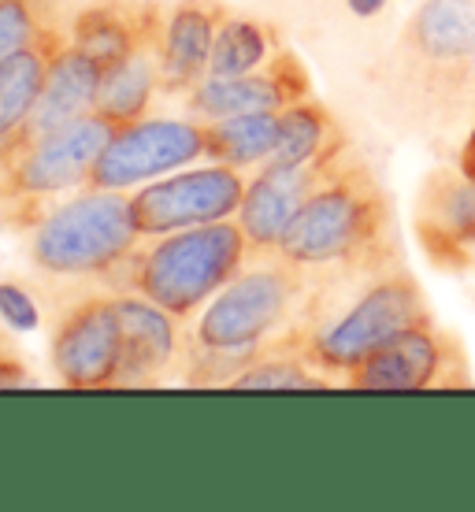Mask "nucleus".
<instances>
[{"label": "nucleus", "instance_id": "nucleus-12", "mask_svg": "<svg viewBox=\"0 0 475 512\" xmlns=\"http://www.w3.org/2000/svg\"><path fill=\"white\" fill-rule=\"evenodd\" d=\"M116 294H86L56 316L49 342L52 372L71 390H112L119 372Z\"/></svg>", "mask_w": 475, "mask_h": 512}, {"label": "nucleus", "instance_id": "nucleus-10", "mask_svg": "<svg viewBox=\"0 0 475 512\" xmlns=\"http://www.w3.org/2000/svg\"><path fill=\"white\" fill-rule=\"evenodd\" d=\"M412 234L446 279H475V182L457 164H435L412 197Z\"/></svg>", "mask_w": 475, "mask_h": 512}, {"label": "nucleus", "instance_id": "nucleus-7", "mask_svg": "<svg viewBox=\"0 0 475 512\" xmlns=\"http://www.w3.org/2000/svg\"><path fill=\"white\" fill-rule=\"evenodd\" d=\"M116 130L119 127L112 119L90 112L67 127H56L4 153L0 156V197L12 205H34L38 197L86 186Z\"/></svg>", "mask_w": 475, "mask_h": 512}, {"label": "nucleus", "instance_id": "nucleus-22", "mask_svg": "<svg viewBox=\"0 0 475 512\" xmlns=\"http://www.w3.org/2000/svg\"><path fill=\"white\" fill-rule=\"evenodd\" d=\"M346 141L349 138L342 134L338 119L327 112V104L305 97L279 112V145H275L271 160L290 167H312Z\"/></svg>", "mask_w": 475, "mask_h": 512}, {"label": "nucleus", "instance_id": "nucleus-8", "mask_svg": "<svg viewBox=\"0 0 475 512\" xmlns=\"http://www.w3.org/2000/svg\"><path fill=\"white\" fill-rule=\"evenodd\" d=\"M342 386L353 390H468L475 386L468 349L453 331L438 327L435 316L416 323L398 338H390L386 346L360 360L357 368L342 379Z\"/></svg>", "mask_w": 475, "mask_h": 512}, {"label": "nucleus", "instance_id": "nucleus-11", "mask_svg": "<svg viewBox=\"0 0 475 512\" xmlns=\"http://www.w3.org/2000/svg\"><path fill=\"white\" fill-rule=\"evenodd\" d=\"M205 156V130L197 119H138L119 127L90 171L93 190H138Z\"/></svg>", "mask_w": 475, "mask_h": 512}, {"label": "nucleus", "instance_id": "nucleus-23", "mask_svg": "<svg viewBox=\"0 0 475 512\" xmlns=\"http://www.w3.org/2000/svg\"><path fill=\"white\" fill-rule=\"evenodd\" d=\"M279 49H283V41L275 34V26L231 12L219 23L216 45H212V56H208V75L212 78L249 75V71L268 64Z\"/></svg>", "mask_w": 475, "mask_h": 512}, {"label": "nucleus", "instance_id": "nucleus-1", "mask_svg": "<svg viewBox=\"0 0 475 512\" xmlns=\"http://www.w3.org/2000/svg\"><path fill=\"white\" fill-rule=\"evenodd\" d=\"M372 86L401 134L464 138L475 127V0H420L372 67Z\"/></svg>", "mask_w": 475, "mask_h": 512}, {"label": "nucleus", "instance_id": "nucleus-18", "mask_svg": "<svg viewBox=\"0 0 475 512\" xmlns=\"http://www.w3.org/2000/svg\"><path fill=\"white\" fill-rule=\"evenodd\" d=\"M312 186V167H290L268 160L257 167V175L249 179L238 208V223H242L245 238L253 256H275L283 234L290 231L297 208L305 205Z\"/></svg>", "mask_w": 475, "mask_h": 512}, {"label": "nucleus", "instance_id": "nucleus-27", "mask_svg": "<svg viewBox=\"0 0 475 512\" xmlns=\"http://www.w3.org/2000/svg\"><path fill=\"white\" fill-rule=\"evenodd\" d=\"M19 386H34V375L26 372V364L12 353H0V390H19Z\"/></svg>", "mask_w": 475, "mask_h": 512}, {"label": "nucleus", "instance_id": "nucleus-9", "mask_svg": "<svg viewBox=\"0 0 475 512\" xmlns=\"http://www.w3.org/2000/svg\"><path fill=\"white\" fill-rule=\"evenodd\" d=\"M245 186H249L245 171L212 164V160L205 167L171 171L164 179H153L138 190H130L138 231H142V238H160L171 231L231 219L242 208Z\"/></svg>", "mask_w": 475, "mask_h": 512}, {"label": "nucleus", "instance_id": "nucleus-30", "mask_svg": "<svg viewBox=\"0 0 475 512\" xmlns=\"http://www.w3.org/2000/svg\"><path fill=\"white\" fill-rule=\"evenodd\" d=\"M8 205H12V201H4V197H0V212H4ZM0 223H4V216H0Z\"/></svg>", "mask_w": 475, "mask_h": 512}, {"label": "nucleus", "instance_id": "nucleus-13", "mask_svg": "<svg viewBox=\"0 0 475 512\" xmlns=\"http://www.w3.org/2000/svg\"><path fill=\"white\" fill-rule=\"evenodd\" d=\"M305 97H312L309 67L301 64L297 52L283 45L268 64L249 71V75L201 78L186 93V116L208 123V119L245 116V112H283Z\"/></svg>", "mask_w": 475, "mask_h": 512}, {"label": "nucleus", "instance_id": "nucleus-15", "mask_svg": "<svg viewBox=\"0 0 475 512\" xmlns=\"http://www.w3.org/2000/svg\"><path fill=\"white\" fill-rule=\"evenodd\" d=\"M164 19L167 4L160 0H90L71 15L67 34L108 75L138 49L156 45Z\"/></svg>", "mask_w": 475, "mask_h": 512}, {"label": "nucleus", "instance_id": "nucleus-5", "mask_svg": "<svg viewBox=\"0 0 475 512\" xmlns=\"http://www.w3.org/2000/svg\"><path fill=\"white\" fill-rule=\"evenodd\" d=\"M253 260L249 238L238 219L186 227L160 238H142L130 260L116 271V286L142 294L190 323L212 297Z\"/></svg>", "mask_w": 475, "mask_h": 512}, {"label": "nucleus", "instance_id": "nucleus-26", "mask_svg": "<svg viewBox=\"0 0 475 512\" xmlns=\"http://www.w3.org/2000/svg\"><path fill=\"white\" fill-rule=\"evenodd\" d=\"M0 323L15 334H30L41 327L38 301L26 294L19 282H0Z\"/></svg>", "mask_w": 475, "mask_h": 512}, {"label": "nucleus", "instance_id": "nucleus-2", "mask_svg": "<svg viewBox=\"0 0 475 512\" xmlns=\"http://www.w3.org/2000/svg\"><path fill=\"white\" fill-rule=\"evenodd\" d=\"M424 320H431L424 286L405 253H394L360 268L309 275L305 312L279 346L297 349L316 372L342 383L368 353Z\"/></svg>", "mask_w": 475, "mask_h": 512}, {"label": "nucleus", "instance_id": "nucleus-16", "mask_svg": "<svg viewBox=\"0 0 475 512\" xmlns=\"http://www.w3.org/2000/svg\"><path fill=\"white\" fill-rule=\"evenodd\" d=\"M231 15L219 0H175L167 4L160 30V93L186 97L208 75V56L216 45L219 23Z\"/></svg>", "mask_w": 475, "mask_h": 512}, {"label": "nucleus", "instance_id": "nucleus-28", "mask_svg": "<svg viewBox=\"0 0 475 512\" xmlns=\"http://www.w3.org/2000/svg\"><path fill=\"white\" fill-rule=\"evenodd\" d=\"M457 167H461L464 175L475 182V127L457 141Z\"/></svg>", "mask_w": 475, "mask_h": 512}, {"label": "nucleus", "instance_id": "nucleus-20", "mask_svg": "<svg viewBox=\"0 0 475 512\" xmlns=\"http://www.w3.org/2000/svg\"><path fill=\"white\" fill-rule=\"evenodd\" d=\"M205 156L212 164H227L238 171L264 167L279 145V112H245V116L208 119Z\"/></svg>", "mask_w": 475, "mask_h": 512}, {"label": "nucleus", "instance_id": "nucleus-3", "mask_svg": "<svg viewBox=\"0 0 475 512\" xmlns=\"http://www.w3.org/2000/svg\"><path fill=\"white\" fill-rule=\"evenodd\" d=\"M394 253H401V242L390 193L375 167L346 141L312 164L309 197L297 208L275 256L305 275H327Z\"/></svg>", "mask_w": 475, "mask_h": 512}, {"label": "nucleus", "instance_id": "nucleus-14", "mask_svg": "<svg viewBox=\"0 0 475 512\" xmlns=\"http://www.w3.org/2000/svg\"><path fill=\"white\" fill-rule=\"evenodd\" d=\"M119 331H123V346H119V372L112 390H138V386L164 383L167 372L175 368V360L186 353V338H182V320H175L167 308L142 294L119 290Z\"/></svg>", "mask_w": 475, "mask_h": 512}, {"label": "nucleus", "instance_id": "nucleus-31", "mask_svg": "<svg viewBox=\"0 0 475 512\" xmlns=\"http://www.w3.org/2000/svg\"><path fill=\"white\" fill-rule=\"evenodd\" d=\"M0 353H8V346H4V338H0Z\"/></svg>", "mask_w": 475, "mask_h": 512}, {"label": "nucleus", "instance_id": "nucleus-19", "mask_svg": "<svg viewBox=\"0 0 475 512\" xmlns=\"http://www.w3.org/2000/svg\"><path fill=\"white\" fill-rule=\"evenodd\" d=\"M67 41H71V34L64 26L49 23L30 49L0 60V145L12 141L26 127L30 112L41 101L52 60H56V52L64 49Z\"/></svg>", "mask_w": 475, "mask_h": 512}, {"label": "nucleus", "instance_id": "nucleus-21", "mask_svg": "<svg viewBox=\"0 0 475 512\" xmlns=\"http://www.w3.org/2000/svg\"><path fill=\"white\" fill-rule=\"evenodd\" d=\"M160 93V41L138 49L130 60L112 67L97 93V112L116 127H130L149 116V104Z\"/></svg>", "mask_w": 475, "mask_h": 512}, {"label": "nucleus", "instance_id": "nucleus-6", "mask_svg": "<svg viewBox=\"0 0 475 512\" xmlns=\"http://www.w3.org/2000/svg\"><path fill=\"white\" fill-rule=\"evenodd\" d=\"M138 245L142 231L134 219L130 193L86 186L34 223L26 238V256L30 268L41 271L45 279L112 282Z\"/></svg>", "mask_w": 475, "mask_h": 512}, {"label": "nucleus", "instance_id": "nucleus-17", "mask_svg": "<svg viewBox=\"0 0 475 512\" xmlns=\"http://www.w3.org/2000/svg\"><path fill=\"white\" fill-rule=\"evenodd\" d=\"M101 82H104V71L97 67V60L86 56L75 41H67L64 49L56 52V60H52L38 108L30 112L26 127L19 130L12 141L0 145V156L19 149V145H26V141L41 138V134H49V130L67 127V123H75V119L97 112Z\"/></svg>", "mask_w": 475, "mask_h": 512}, {"label": "nucleus", "instance_id": "nucleus-29", "mask_svg": "<svg viewBox=\"0 0 475 512\" xmlns=\"http://www.w3.org/2000/svg\"><path fill=\"white\" fill-rule=\"evenodd\" d=\"M346 8L357 19H372V15H379L386 8V0H346Z\"/></svg>", "mask_w": 475, "mask_h": 512}, {"label": "nucleus", "instance_id": "nucleus-4", "mask_svg": "<svg viewBox=\"0 0 475 512\" xmlns=\"http://www.w3.org/2000/svg\"><path fill=\"white\" fill-rule=\"evenodd\" d=\"M309 301V275L283 256H253L190 323L186 383L231 386L260 353L294 331Z\"/></svg>", "mask_w": 475, "mask_h": 512}, {"label": "nucleus", "instance_id": "nucleus-24", "mask_svg": "<svg viewBox=\"0 0 475 512\" xmlns=\"http://www.w3.org/2000/svg\"><path fill=\"white\" fill-rule=\"evenodd\" d=\"M331 383H334L331 375L316 372L297 349L275 342L245 372H238V379L231 386L234 390H323V386Z\"/></svg>", "mask_w": 475, "mask_h": 512}, {"label": "nucleus", "instance_id": "nucleus-25", "mask_svg": "<svg viewBox=\"0 0 475 512\" xmlns=\"http://www.w3.org/2000/svg\"><path fill=\"white\" fill-rule=\"evenodd\" d=\"M49 23V12H41L34 0H0V60L30 49Z\"/></svg>", "mask_w": 475, "mask_h": 512}]
</instances>
